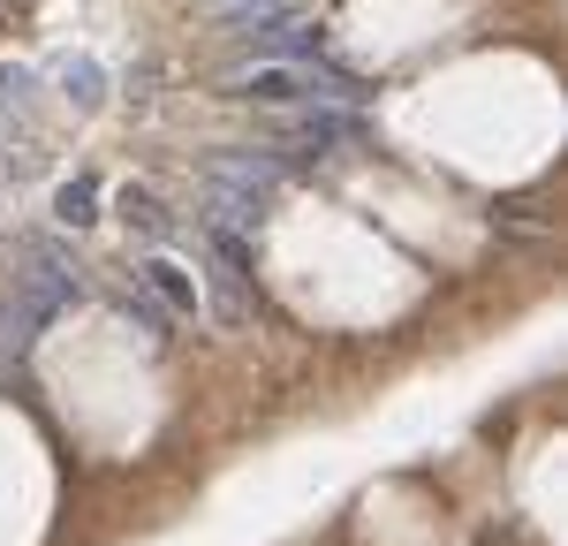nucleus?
<instances>
[{"instance_id": "obj_4", "label": "nucleus", "mask_w": 568, "mask_h": 546, "mask_svg": "<svg viewBox=\"0 0 568 546\" xmlns=\"http://www.w3.org/2000/svg\"><path fill=\"white\" fill-rule=\"evenodd\" d=\"M45 318L23 304V296H0V380H16L23 372V357H31V342H39Z\"/></svg>"}, {"instance_id": "obj_3", "label": "nucleus", "mask_w": 568, "mask_h": 546, "mask_svg": "<svg viewBox=\"0 0 568 546\" xmlns=\"http://www.w3.org/2000/svg\"><path fill=\"white\" fill-rule=\"evenodd\" d=\"M281 175H288V168H281L273 152H227V160H213V168H205V190H213V198H235V205H258V213H265V198L281 190Z\"/></svg>"}, {"instance_id": "obj_7", "label": "nucleus", "mask_w": 568, "mask_h": 546, "mask_svg": "<svg viewBox=\"0 0 568 546\" xmlns=\"http://www.w3.org/2000/svg\"><path fill=\"white\" fill-rule=\"evenodd\" d=\"M288 136H296V144H318V152H334V144H356L364 130H356L342 107H311V114H296V122H288Z\"/></svg>"}, {"instance_id": "obj_9", "label": "nucleus", "mask_w": 568, "mask_h": 546, "mask_svg": "<svg viewBox=\"0 0 568 546\" xmlns=\"http://www.w3.org/2000/svg\"><path fill=\"white\" fill-rule=\"evenodd\" d=\"M61 91H69L77 107H99V99H106V69H99L91 53H69V61H61Z\"/></svg>"}, {"instance_id": "obj_8", "label": "nucleus", "mask_w": 568, "mask_h": 546, "mask_svg": "<svg viewBox=\"0 0 568 546\" xmlns=\"http://www.w3.org/2000/svg\"><path fill=\"white\" fill-rule=\"evenodd\" d=\"M205 8H213L227 31H243V39L265 31V23H281V16H296V0H205Z\"/></svg>"}, {"instance_id": "obj_10", "label": "nucleus", "mask_w": 568, "mask_h": 546, "mask_svg": "<svg viewBox=\"0 0 568 546\" xmlns=\"http://www.w3.org/2000/svg\"><path fill=\"white\" fill-rule=\"evenodd\" d=\"M53 221H61V228H91V221H99V190H91L84 175L61 182V198H53Z\"/></svg>"}, {"instance_id": "obj_6", "label": "nucleus", "mask_w": 568, "mask_h": 546, "mask_svg": "<svg viewBox=\"0 0 568 546\" xmlns=\"http://www.w3.org/2000/svg\"><path fill=\"white\" fill-rule=\"evenodd\" d=\"M144 289H152L175 318H197V281H190V266H175V259H144Z\"/></svg>"}, {"instance_id": "obj_2", "label": "nucleus", "mask_w": 568, "mask_h": 546, "mask_svg": "<svg viewBox=\"0 0 568 546\" xmlns=\"http://www.w3.org/2000/svg\"><path fill=\"white\" fill-rule=\"evenodd\" d=\"M16 296L39 318H53V312H69V304H84V273L69 266L45 235H31V243H23V273H16Z\"/></svg>"}, {"instance_id": "obj_1", "label": "nucleus", "mask_w": 568, "mask_h": 546, "mask_svg": "<svg viewBox=\"0 0 568 546\" xmlns=\"http://www.w3.org/2000/svg\"><path fill=\"white\" fill-rule=\"evenodd\" d=\"M227 91L251 107H349V99H364V84L326 61H258V69H235Z\"/></svg>"}, {"instance_id": "obj_5", "label": "nucleus", "mask_w": 568, "mask_h": 546, "mask_svg": "<svg viewBox=\"0 0 568 546\" xmlns=\"http://www.w3.org/2000/svg\"><path fill=\"white\" fill-rule=\"evenodd\" d=\"M114 213H122V228L130 235H144V243H168V205H160V190H144V182H130V190H114Z\"/></svg>"}, {"instance_id": "obj_11", "label": "nucleus", "mask_w": 568, "mask_h": 546, "mask_svg": "<svg viewBox=\"0 0 568 546\" xmlns=\"http://www.w3.org/2000/svg\"><path fill=\"white\" fill-rule=\"evenodd\" d=\"M122 312H130L136 326H144V334L160 342V326H168V318H160V312H152V304H144V289H130V296H122Z\"/></svg>"}]
</instances>
